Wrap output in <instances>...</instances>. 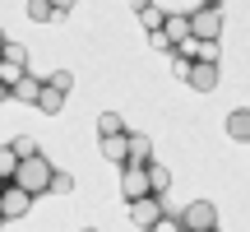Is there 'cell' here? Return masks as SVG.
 I'll return each instance as SVG.
<instances>
[{"instance_id": "obj_16", "label": "cell", "mask_w": 250, "mask_h": 232, "mask_svg": "<svg viewBox=\"0 0 250 232\" xmlns=\"http://www.w3.org/2000/svg\"><path fill=\"white\" fill-rule=\"evenodd\" d=\"M139 23L148 28V33H158V28H167V9H158V5H148V9H144V14H139Z\"/></svg>"}, {"instance_id": "obj_22", "label": "cell", "mask_w": 250, "mask_h": 232, "mask_svg": "<svg viewBox=\"0 0 250 232\" xmlns=\"http://www.w3.org/2000/svg\"><path fill=\"white\" fill-rule=\"evenodd\" d=\"M199 46H204L199 37H186V42L176 46V56H186V61H199Z\"/></svg>"}, {"instance_id": "obj_23", "label": "cell", "mask_w": 250, "mask_h": 232, "mask_svg": "<svg viewBox=\"0 0 250 232\" xmlns=\"http://www.w3.org/2000/svg\"><path fill=\"white\" fill-rule=\"evenodd\" d=\"M5 61H14V65H28V51H23V42H5Z\"/></svg>"}, {"instance_id": "obj_27", "label": "cell", "mask_w": 250, "mask_h": 232, "mask_svg": "<svg viewBox=\"0 0 250 232\" xmlns=\"http://www.w3.org/2000/svg\"><path fill=\"white\" fill-rule=\"evenodd\" d=\"M51 5H56V14L65 19V14H70V9H74V0H51Z\"/></svg>"}, {"instance_id": "obj_13", "label": "cell", "mask_w": 250, "mask_h": 232, "mask_svg": "<svg viewBox=\"0 0 250 232\" xmlns=\"http://www.w3.org/2000/svg\"><path fill=\"white\" fill-rule=\"evenodd\" d=\"M130 162H139V167H148V162H153V144H148V135H134V130H130Z\"/></svg>"}, {"instance_id": "obj_14", "label": "cell", "mask_w": 250, "mask_h": 232, "mask_svg": "<svg viewBox=\"0 0 250 232\" xmlns=\"http://www.w3.org/2000/svg\"><path fill=\"white\" fill-rule=\"evenodd\" d=\"M28 19H33V23H51V19H61V14H56L51 0H28Z\"/></svg>"}, {"instance_id": "obj_8", "label": "cell", "mask_w": 250, "mask_h": 232, "mask_svg": "<svg viewBox=\"0 0 250 232\" xmlns=\"http://www.w3.org/2000/svg\"><path fill=\"white\" fill-rule=\"evenodd\" d=\"M190 89L195 93H213L218 89V65H208V61H195V70H190Z\"/></svg>"}, {"instance_id": "obj_25", "label": "cell", "mask_w": 250, "mask_h": 232, "mask_svg": "<svg viewBox=\"0 0 250 232\" xmlns=\"http://www.w3.org/2000/svg\"><path fill=\"white\" fill-rule=\"evenodd\" d=\"M153 232H190L186 223H181V218H162V223L158 228H153Z\"/></svg>"}, {"instance_id": "obj_28", "label": "cell", "mask_w": 250, "mask_h": 232, "mask_svg": "<svg viewBox=\"0 0 250 232\" xmlns=\"http://www.w3.org/2000/svg\"><path fill=\"white\" fill-rule=\"evenodd\" d=\"M125 5H130V9H134V14H144V9H148V5H153V0H125Z\"/></svg>"}, {"instance_id": "obj_3", "label": "cell", "mask_w": 250, "mask_h": 232, "mask_svg": "<svg viewBox=\"0 0 250 232\" xmlns=\"http://www.w3.org/2000/svg\"><path fill=\"white\" fill-rule=\"evenodd\" d=\"M28 209H33V190H23L19 181H5V190H0V214L5 218H23Z\"/></svg>"}, {"instance_id": "obj_1", "label": "cell", "mask_w": 250, "mask_h": 232, "mask_svg": "<svg viewBox=\"0 0 250 232\" xmlns=\"http://www.w3.org/2000/svg\"><path fill=\"white\" fill-rule=\"evenodd\" d=\"M14 181H19L23 190H33V195H42V190H51V181H56V167L42 158V153H33V158H23V162H19Z\"/></svg>"}, {"instance_id": "obj_12", "label": "cell", "mask_w": 250, "mask_h": 232, "mask_svg": "<svg viewBox=\"0 0 250 232\" xmlns=\"http://www.w3.org/2000/svg\"><path fill=\"white\" fill-rule=\"evenodd\" d=\"M42 89H46V79H28V74H23V79L14 84V93H9V98H19V102H37V98H42Z\"/></svg>"}, {"instance_id": "obj_11", "label": "cell", "mask_w": 250, "mask_h": 232, "mask_svg": "<svg viewBox=\"0 0 250 232\" xmlns=\"http://www.w3.org/2000/svg\"><path fill=\"white\" fill-rule=\"evenodd\" d=\"M37 107H42L46 116H61V107H65V89H56V84L46 79V89H42V98H37Z\"/></svg>"}, {"instance_id": "obj_15", "label": "cell", "mask_w": 250, "mask_h": 232, "mask_svg": "<svg viewBox=\"0 0 250 232\" xmlns=\"http://www.w3.org/2000/svg\"><path fill=\"white\" fill-rule=\"evenodd\" d=\"M102 135H125L121 112H102V116H98V139H102Z\"/></svg>"}, {"instance_id": "obj_10", "label": "cell", "mask_w": 250, "mask_h": 232, "mask_svg": "<svg viewBox=\"0 0 250 232\" xmlns=\"http://www.w3.org/2000/svg\"><path fill=\"white\" fill-rule=\"evenodd\" d=\"M227 135L232 139H250V107H236V112H227Z\"/></svg>"}, {"instance_id": "obj_2", "label": "cell", "mask_w": 250, "mask_h": 232, "mask_svg": "<svg viewBox=\"0 0 250 232\" xmlns=\"http://www.w3.org/2000/svg\"><path fill=\"white\" fill-rule=\"evenodd\" d=\"M121 195L130 200H144V195H153V177H148V167H139V162H125L121 167Z\"/></svg>"}, {"instance_id": "obj_20", "label": "cell", "mask_w": 250, "mask_h": 232, "mask_svg": "<svg viewBox=\"0 0 250 232\" xmlns=\"http://www.w3.org/2000/svg\"><path fill=\"white\" fill-rule=\"evenodd\" d=\"M148 46H153V51H171V56H176V42H171L162 28H158V33H148Z\"/></svg>"}, {"instance_id": "obj_9", "label": "cell", "mask_w": 250, "mask_h": 232, "mask_svg": "<svg viewBox=\"0 0 250 232\" xmlns=\"http://www.w3.org/2000/svg\"><path fill=\"white\" fill-rule=\"evenodd\" d=\"M162 33L171 37V42H186V37H195V23H190V14H167V28H162Z\"/></svg>"}, {"instance_id": "obj_19", "label": "cell", "mask_w": 250, "mask_h": 232, "mask_svg": "<svg viewBox=\"0 0 250 232\" xmlns=\"http://www.w3.org/2000/svg\"><path fill=\"white\" fill-rule=\"evenodd\" d=\"M9 149H14L19 158H33V153H37V139H33V135H19V139H9Z\"/></svg>"}, {"instance_id": "obj_21", "label": "cell", "mask_w": 250, "mask_h": 232, "mask_svg": "<svg viewBox=\"0 0 250 232\" xmlns=\"http://www.w3.org/2000/svg\"><path fill=\"white\" fill-rule=\"evenodd\" d=\"M74 190V177L70 172H56V181H51V195H70Z\"/></svg>"}, {"instance_id": "obj_7", "label": "cell", "mask_w": 250, "mask_h": 232, "mask_svg": "<svg viewBox=\"0 0 250 232\" xmlns=\"http://www.w3.org/2000/svg\"><path fill=\"white\" fill-rule=\"evenodd\" d=\"M98 149H102V158H107V162L125 167V162H130V135H102Z\"/></svg>"}, {"instance_id": "obj_18", "label": "cell", "mask_w": 250, "mask_h": 232, "mask_svg": "<svg viewBox=\"0 0 250 232\" xmlns=\"http://www.w3.org/2000/svg\"><path fill=\"white\" fill-rule=\"evenodd\" d=\"M148 177H153V195H162V190L171 186V172H167V167H158V162H148Z\"/></svg>"}, {"instance_id": "obj_26", "label": "cell", "mask_w": 250, "mask_h": 232, "mask_svg": "<svg viewBox=\"0 0 250 232\" xmlns=\"http://www.w3.org/2000/svg\"><path fill=\"white\" fill-rule=\"evenodd\" d=\"M199 61H208V65H218V42H204V46H199Z\"/></svg>"}, {"instance_id": "obj_17", "label": "cell", "mask_w": 250, "mask_h": 232, "mask_svg": "<svg viewBox=\"0 0 250 232\" xmlns=\"http://www.w3.org/2000/svg\"><path fill=\"white\" fill-rule=\"evenodd\" d=\"M23 79V65H14V61H0V84H5V93H14V84Z\"/></svg>"}, {"instance_id": "obj_24", "label": "cell", "mask_w": 250, "mask_h": 232, "mask_svg": "<svg viewBox=\"0 0 250 232\" xmlns=\"http://www.w3.org/2000/svg\"><path fill=\"white\" fill-rule=\"evenodd\" d=\"M51 84H56V89H65V93H70V89H74V74H70V70H56V74H51Z\"/></svg>"}, {"instance_id": "obj_6", "label": "cell", "mask_w": 250, "mask_h": 232, "mask_svg": "<svg viewBox=\"0 0 250 232\" xmlns=\"http://www.w3.org/2000/svg\"><path fill=\"white\" fill-rule=\"evenodd\" d=\"M181 223L190 232H204V228H218V209L208 205V200H195V205H186V214H181Z\"/></svg>"}, {"instance_id": "obj_5", "label": "cell", "mask_w": 250, "mask_h": 232, "mask_svg": "<svg viewBox=\"0 0 250 232\" xmlns=\"http://www.w3.org/2000/svg\"><path fill=\"white\" fill-rule=\"evenodd\" d=\"M162 218H167V214H162V200L158 195H144V200H134V205H130V223L144 228V232H153Z\"/></svg>"}, {"instance_id": "obj_30", "label": "cell", "mask_w": 250, "mask_h": 232, "mask_svg": "<svg viewBox=\"0 0 250 232\" xmlns=\"http://www.w3.org/2000/svg\"><path fill=\"white\" fill-rule=\"evenodd\" d=\"M83 232H98V228H83Z\"/></svg>"}, {"instance_id": "obj_31", "label": "cell", "mask_w": 250, "mask_h": 232, "mask_svg": "<svg viewBox=\"0 0 250 232\" xmlns=\"http://www.w3.org/2000/svg\"><path fill=\"white\" fill-rule=\"evenodd\" d=\"M204 232H218V228H204Z\"/></svg>"}, {"instance_id": "obj_29", "label": "cell", "mask_w": 250, "mask_h": 232, "mask_svg": "<svg viewBox=\"0 0 250 232\" xmlns=\"http://www.w3.org/2000/svg\"><path fill=\"white\" fill-rule=\"evenodd\" d=\"M204 5H218V0H204Z\"/></svg>"}, {"instance_id": "obj_4", "label": "cell", "mask_w": 250, "mask_h": 232, "mask_svg": "<svg viewBox=\"0 0 250 232\" xmlns=\"http://www.w3.org/2000/svg\"><path fill=\"white\" fill-rule=\"evenodd\" d=\"M190 23H195L199 42H218V33H223V9L218 5H199L195 14H190Z\"/></svg>"}]
</instances>
